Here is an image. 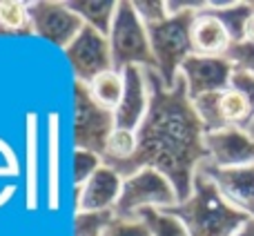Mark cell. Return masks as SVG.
Returning <instances> with one entry per match:
<instances>
[{
	"instance_id": "6da1fadb",
	"label": "cell",
	"mask_w": 254,
	"mask_h": 236,
	"mask_svg": "<svg viewBox=\"0 0 254 236\" xmlns=\"http://www.w3.org/2000/svg\"><path fill=\"white\" fill-rule=\"evenodd\" d=\"M149 87V110L143 125L136 131V154L129 161L114 163L112 167L123 178L138 170L152 167L170 178L179 201H188L194 189V176L207 161L205 129L194 103L190 101L188 83L183 76L167 89L156 69H145Z\"/></svg>"
},
{
	"instance_id": "7a4b0ae2",
	"label": "cell",
	"mask_w": 254,
	"mask_h": 236,
	"mask_svg": "<svg viewBox=\"0 0 254 236\" xmlns=\"http://www.w3.org/2000/svg\"><path fill=\"white\" fill-rule=\"evenodd\" d=\"M165 212L176 216L188 228L190 236H234L248 221H252L230 205L203 172H196L194 176L192 196Z\"/></svg>"
},
{
	"instance_id": "3957f363",
	"label": "cell",
	"mask_w": 254,
	"mask_h": 236,
	"mask_svg": "<svg viewBox=\"0 0 254 236\" xmlns=\"http://www.w3.org/2000/svg\"><path fill=\"white\" fill-rule=\"evenodd\" d=\"M196 9L181 16H170L167 20L147 27L149 45L156 60V74L163 85L172 89L181 76V67L194 54L192 49V25L196 20Z\"/></svg>"
},
{
	"instance_id": "277c9868",
	"label": "cell",
	"mask_w": 254,
	"mask_h": 236,
	"mask_svg": "<svg viewBox=\"0 0 254 236\" xmlns=\"http://www.w3.org/2000/svg\"><path fill=\"white\" fill-rule=\"evenodd\" d=\"M110 47L112 62L116 71H123L125 67H143V69H156V60L149 45L147 27L138 18L131 2H119L114 16V25L110 31Z\"/></svg>"
},
{
	"instance_id": "5b68a950",
	"label": "cell",
	"mask_w": 254,
	"mask_h": 236,
	"mask_svg": "<svg viewBox=\"0 0 254 236\" xmlns=\"http://www.w3.org/2000/svg\"><path fill=\"white\" fill-rule=\"evenodd\" d=\"M179 203V194L170 183V178L152 167H145L131 174L129 178H123V189L114 207V214L121 221H136L138 212L145 207L170 210Z\"/></svg>"
},
{
	"instance_id": "8992f818",
	"label": "cell",
	"mask_w": 254,
	"mask_h": 236,
	"mask_svg": "<svg viewBox=\"0 0 254 236\" xmlns=\"http://www.w3.org/2000/svg\"><path fill=\"white\" fill-rule=\"evenodd\" d=\"M116 129L114 112L103 110L89 94V87L80 80L74 83V145L76 149L105 156V147L112 131Z\"/></svg>"
},
{
	"instance_id": "52a82bcc",
	"label": "cell",
	"mask_w": 254,
	"mask_h": 236,
	"mask_svg": "<svg viewBox=\"0 0 254 236\" xmlns=\"http://www.w3.org/2000/svg\"><path fill=\"white\" fill-rule=\"evenodd\" d=\"M29 20L31 31L40 38L49 40L61 49H67L74 38L83 31L85 22L69 9L67 2L56 0H34L29 2Z\"/></svg>"
},
{
	"instance_id": "ba28073f",
	"label": "cell",
	"mask_w": 254,
	"mask_h": 236,
	"mask_svg": "<svg viewBox=\"0 0 254 236\" xmlns=\"http://www.w3.org/2000/svg\"><path fill=\"white\" fill-rule=\"evenodd\" d=\"M65 56L71 62L76 80L85 85H89L96 76L114 69L110 38L98 34L92 27H83V31L74 38V43L65 49Z\"/></svg>"
},
{
	"instance_id": "9c48e42d",
	"label": "cell",
	"mask_w": 254,
	"mask_h": 236,
	"mask_svg": "<svg viewBox=\"0 0 254 236\" xmlns=\"http://www.w3.org/2000/svg\"><path fill=\"white\" fill-rule=\"evenodd\" d=\"M234 65L225 56H190L181 67V76L188 83L190 101L205 94H219L232 85Z\"/></svg>"
},
{
	"instance_id": "30bf717a",
	"label": "cell",
	"mask_w": 254,
	"mask_h": 236,
	"mask_svg": "<svg viewBox=\"0 0 254 236\" xmlns=\"http://www.w3.org/2000/svg\"><path fill=\"white\" fill-rule=\"evenodd\" d=\"M207 163L214 167H248L254 165V138L243 127H225L205 134Z\"/></svg>"
},
{
	"instance_id": "8fae6325",
	"label": "cell",
	"mask_w": 254,
	"mask_h": 236,
	"mask_svg": "<svg viewBox=\"0 0 254 236\" xmlns=\"http://www.w3.org/2000/svg\"><path fill=\"white\" fill-rule=\"evenodd\" d=\"M198 172H203L219 187V192L230 205L254 219V165L223 170L205 161L198 167Z\"/></svg>"
},
{
	"instance_id": "7c38bea8",
	"label": "cell",
	"mask_w": 254,
	"mask_h": 236,
	"mask_svg": "<svg viewBox=\"0 0 254 236\" xmlns=\"http://www.w3.org/2000/svg\"><path fill=\"white\" fill-rule=\"evenodd\" d=\"M123 78L125 92L123 98H121V105L114 112V122L119 129L138 131V127L143 125L149 110V87L147 78H145V69L136 65L125 67Z\"/></svg>"
},
{
	"instance_id": "4fadbf2b",
	"label": "cell",
	"mask_w": 254,
	"mask_h": 236,
	"mask_svg": "<svg viewBox=\"0 0 254 236\" xmlns=\"http://www.w3.org/2000/svg\"><path fill=\"white\" fill-rule=\"evenodd\" d=\"M123 189V176L103 165L83 187L76 189V212H105L114 210Z\"/></svg>"
},
{
	"instance_id": "5bb4252c",
	"label": "cell",
	"mask_w": 254,
	"mask_h": 236,
	"mask_svg": "<svg viewBox=\"0 0 254 236\" xmlns=\"http://www.w3.org/2000/svg\"><path fill=\"white\" fill-rule=\"evenodd\" d=\"M232 45L228 29L210 11H198L192 25V49L194 56H225Z\"/></svg>"
},
{
	"instance_id": "9a60e30c",
	"label": "cell",
	"mask_w": 254,
	"mask_h": 236,
	"mask_svg": "<svg viewBox=\"0 0 254 236\" xmlns=\"http://www.w3.org/2000/svg\"><path fill=\"white\" fill-rule=\"evenodd\" d=\"M203 9L223 22L232 43L246 40V25L254 13V2H205Z\"/></svg>"
},
{
	"instance_id": "2e32d148",
	"label": "cell",
	"mask_w": 254,
	"mask_h": 236,
	"mask_svg": "<svg viewBox=\"0 0 254 236\" xmlns=\"http://www.w3.org/2000/svg\"><path fill=\"white\" fill-rule=\"evenodd\" d=\"M69 9L85 22V27H92L98 34L107 36L110 38L112 25H114V16L116 9H119V2H85V0H69Z\"/></svg>"
},
{
	"instance_id": "e0dca14e",
	"label": "cell",
	"mask_w": 254,
	"mask_h": 236,
	"mask_svg": "<svg viewBox=\"0 0 254 236\" xmlns=\"http://www.w3.org/2000/svg\"><path fill=\"white\" fill-rule=\"evenodd\" d=\"M87 87H89L92 98L103 107V110L116 112V107L121 105V98H123V92H125L123 71L110 69V71H105V74L96 76Z\"/></svg>"
},
{
	"instance_id": "ac0fdd59",
	"label": "cell",
	"mask_w": 254,
	"mask_h": 236,
	"mask_svg": "<svg viewBox=\"0 0 254 236\" xmlns=\"http://www.w3.org/2000/svg\"><path fill=\"white\" fill-rule=\"evenodd\" d=\"M138 221H143L147 225L152 236H190L188 228L181 223L176 216L167 214L165 210H154V207H145L136 216Z\"/></svg>"
},
{
	"instance_id": "d6986e66",
	"label": "cell",
	"mask_w": 254,
	"mask_h": 236,
	"mask_svg": "<svg viewBox=\"0 0 254 236\" xmlns=\"http://www.w3.org/2000/svg\"><path fill=\"white\" fill-rule=\"evenodd\" d=\"M221 116H223L225 125L228 127H243L246 129L252 120V112H250V105L248 101L237 92V89H225L221 92Z\"/></svg>"
},
{
	"instance_id": "ffe728a7",
	"label": "cell",
	"mask_w": 254,
	"mask_h": 236,
	"mask_svg": "<svg viewBox=\"0 0 254 236\" xmlns=\"http://www.w3.org/2000/svg\"><path fill=\"white\" fill-rule=\"evenodd\" d=\"M0 31H13V34H29V2L20 0H0Z\"/></svg>"
},
{
	"instance_id": "44dd1931",
	"label": "cell",
	"mask_w": 254,
	"mask_h": 236,
	"mask_svg": "<svg viewBox=\"0 0 254 236\" xmlns=\"http://www.w3.org/2000/svg\"><path fill=\"white\" fill-rule=\"evenodd\" d=\"M116 221L114 210L105 212H76L74 236H105L107 228Z\"/></svg>"
},
{
	"instance_id": "7402d4cb",
	"label": "cell",
	"mask_w": 254,
	"mask_h": 236,
	"mask_svg": "<svg viewBox=\"0 0 254 236\" xmlns=\"http://www.w3.org/2000/svg\"><path fill=\"white\" fill-rule=\"evenodd\" d=\"M134 154H136V131H127V129H119L116 127L112 131L110 140H107L103 163L105 165L123 163V161H129Z\"/></svg>"
},
{
	"instance_id": "603a6c76",
	"label": "cell",
	"mask_w": 254,
	"mask_h": 236,
	"mask_svg": "<svg viewBox=\"0 0 254 236\" xmlns=\"http://www.w3.org/2000/svg\"><path fill=\"white\" fill-rule=\"evenodd\" d=\"M221 92L219 94H205V96H198L194 103V110H196L198 118H201L203 122V129H205V134H212V131H221L225 129V120L223 116H221Z\"/></svg>"
},
{
	"instance_id": "cb8c5ba5",
	"label": "cell",
	"mask_w": 254,
	"mask_h": 236,
	"mask_svg": "<svg viewBox=\"0 0 254 236\" xmlns=\"http://www.w3.org/2000/svg\"><path fill=\"white\" fill-rule=\"evenodd\" d=\"M105 165L103 163V156L94 152H85V149H76L74 152V183L76 189L83 187L94 174H96L101 167Z\"/></svg>"
},
{
	"instance_id": "d4e9b609",
	"label": "cell",
	"mask_w": 254,
	"mask_h": 236,
	"mask_svg": "<svg viewBox=\"0 0 254 236\" xmlns=\"http://www.w3.org/2000/svg\"><path fill=\"white\" fill-rule=\"evenodd\" d=\"M230 62L234 65V69L248 71L254 76V43L250 40H243V43H232L225 54Z\"/></svg>"
},
{
	"instance_id": "484cf974",
	"label": "cell",
	"mask_w": 254,
	"mask_h": 236,
	"mask_svg": "<svg viewBox=\"0 0 254 236\" xmlns=\"http://www.w3.org/2000/svg\"><path fill=\"white\" fill-rule=\"evenodd\" d=\"M131 4H134L136 13H138V18L143 20L145 27L156 25V22H163L170 18L163 0H140V2H131Z\"/></svg>"
},
{
	"instance_id": "4316f807",
	"label": "cell",
	"mask_w": 254,
	"mask_h": 236,
	"mask_svg": "<svg viewBox=\"0 0 254 236\" xmlns=\"http://www.w3.org/2000/svg\"><path fill=\"white\" fill-rule=\"evenodd\" d=\"M232 89H237L243 98L248 101L250 105V112H252V120H254V76L248 74V71H241V69H234L232 74ZM250 120V122H252Z\"/></svg>"
},
{
	"instance_id": "83f0119b",
	"label": "cell",
	"mask_w": 254,
	"mask_h": 236,
	"mask_svg": "<svg viewBox=\"0 0 254 236\" xmlns=\"http://www.w3.org/2000/svg\"><path fill=\"white\" fill-rule=\"evenodd\" d=\"M105 236H152L147 230V225L143 221H121L116 219L114 223L107 228Z\"/></svg>"
},
{
	"instance_id": "f1b7e54d",
	"label": "cell",
	"mask_w": 254,
	"mask_h": 236,
	"mask_svg": "<svg viewBox=\"0 0 254 236\" xmlns=\"http://www.w3.org/2000/svg\"><path fill=\"white\" fill-rule=\"evenodd\" d=\"M234 236H254V219H252V221H248V223L243 225V228L239 230V232L234 234Z\"/></svg>"
},
{
	"instance_id": "f546056e",
	"label": "cell",
	"mask_w": 254,
	"mask_h": 236,
	"mask_svg": "<svg viewBox=\"0 0 254 236\" xmlns=\"http://www.w3.org/2000/svg\"><path fill=\"white\" fill-rule=\"evenodd\" d=\"M246 40L254 43V13H252V18L248 20V25H246Z\"/></svg>"
},
{
	"instance_id": "4dcf8cb0",
	"label": "cell",
	"mask_w": 254,
	"mask_h": 236,
	"mask_svg": "<svg viewBox=\"0 0 254 236\" xmlns=\"http://www.w3.org/2000/svg\"><path fill=\"white\" fill-rule=\"evenodd\" d=\"M246 131H248V134H250V136H252V138H254V120H252V122H250V125H248V127H246Z\"/></svg>"
}]
</instances>
